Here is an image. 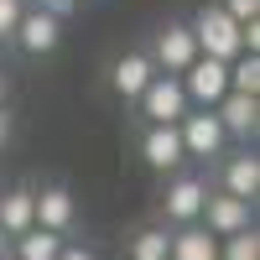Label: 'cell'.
<instances>
[{"mask_svg":"<svg viewBox=\"0 0 260 260\" xmlns=\"http://www.w3.org/2000/svg\"><path fill=\"white\" fill-rule=\"evenodd\" d=\"M6 245H11V240H6V229H0V260H6Z\"/></svg>","mask_w":260,"mask_h":260,"instance_id":"cell-27","label":"cell"},{"mask_svg":"<svg viewBox=\"0 0 260 260\" xmlns=\"http://www.w3.org/2000/svg\"><path fill=\"white\" fill-rule=\"evenodd\" d=\"M37 6H42V11H52V16H73L78 0H37Z\"/></svg>","mask_w":260,"mask_h":260,"instance_id":"cell-23","label":"cell"},{"mask_svg":"<svg viewBox=\"0 0 260 260\" xmlns=\"http://www.w3.org/2000/svg\"><path fill=\"white\" fill-rule=\"evenodd\" d=\"M16 47L26 52V57H42V52H52L57 42H62V16H52V11H21V26H16Z\"/></svg>","mask_w":260,"mask_h":260,"instance_id":"cell-6","label":"cell"},{"mask_svg":"<svg viewBox=\"0 0 260 260\" xmlns=\"http://www.w3.org/2000/svg\"><path fill=\"white\" fill-rule=\"evenodd\" d=\"M224 192H229V198L255 203V192H260V161L250 156V151H240V156L224 161Z\"/></svg>","mask_w":260,"mask_h":260,"instance_id":"cell-14","label":"cell"},{"mask_svg":"<svg viewBox=\"0 0 260 260\" xmlns=\"http://www.w3.org/2000/svg\"><path fill=\"white\" fill-rule=\"evenodd\" d=\"M78 6H83V0H78Z\"/></svg>","mask_w":260,"mask_h":260,"instance_id":"cell-28","label":"cell"},{"mask_svg":"<svg viewBox=\"0 0 260 260\" xmlns=\"http://www.w3.org/2000/svg\"><path fill=\"white\" fill-rule=\"evenodd\" d=\"M219 6H224L234 21H255V16H260V0H219Z\"/></svg>","mask_w":260,"mask_h":260,"instance_id":"cell-21","label":"cell"},{"mask_svg":"<svg viewBox=\"0 0 260 260\" xmlns=\"http://www.w3.org/2000/svg\"><path fill=\"white\" fill-rule=\"evenodd\" d=\"M213 115H219V125H224V136H255L260 130V99L255 94H224L219 104H213Z\"/></svg>","mask_w":260,"mask_h":260,"instance_id":"cell-11","label":"cell"},{"mask_svg":"<svg viewBox=\"0 0 260 260\" xmlns=\"http://www.w3.org/2000/svg\"><path fill=\"white\" fill-rule=\"evenodd\" d=\"M177 136H182V151L187 156H224V125H219V115L213 110H198V115H182L177 120Z\"/></svg>","mask_w":260,"mask_h":260,"instance_id":"cell-5","label":"cell"},{"mask_svg":"<svg viewBox=\"0 0 260 260\" xmlns=\"http://www.w3.org/2000/svg\"><path fill=\"white\" fill-rule=\"evenodd\" d=\"M31 213H37V224H42V229H52V234H68L78 208H73V192L62 187V182H52V187L31 192Z\"/></svg>","mask_w":260,"mask_h":260,"instance_id":"cell-9","label":"cell"},{"mask_svg":"<svg viewBox=\"0 0 260 260\" xmlns=\"http://www.w3.org/2000/svg\"><path fill=\"white\" fill-rule=\"evenodd\" d=\"M0 104H6V68H0Z\"/></svg>","mask_w":260,"mask_h":260,"instance_id":"cell-26","label":"cell"},{"mask_svg":"<svg viewBox=\"0 0 260 260\" xmlns=\"http://www.w3.org/2000/svg\"><path fill=\"white\" fill-rule=\"evenodd\" d=\"M198 224L213 234V240H224V234H240V229H250V203H245V198H229V192H208V198H203V213H198Z\"/></svg>","mask_w":260,"mask_h":260,"instance_id":"cell-7","label":"cell"},{"mask_svg":"<svg viewBox=\"0 0 260 260\" xmlns=\"http://www.w3.org/2000/svg\"><path fill=\"white\" fill-rule=\"evenodd\" d=\"M141 156H146L151 172H172V167H182L187 151H182L177 125H146V136H141Z\"/></svg>","mask_w":260,"mask_h":260,"instance_id":"cell-8","label":"cell"},{"mask_svg":"<svg viewBox=\"0 0 260 260\" xmlns=\"http://www.w3.org/2000/svg\"><path fill=\"white\" fill-rule=\"evenodd\" d=\"M6 141H11V115H6V104H0V151H6Z\"/></svg>","mask_w":260,"mask_h":260,"instance_id":"cell-25","label":"cell"},{"mask_svg":"<svg viewBox=\"0 0 260 260\" xmlns=\"http://www.w3.org/2000/svg\"><path fill=\"white\" fill-rule=\"evenodd\" d=\"M240 52H260V16L240 21Z\"/></svg>","mask_w":260,"mask_h":260,"instance_id":"cell-22","label":"cell"},{"mask_svg":"<svg viewBox=\"0 0 260 260\" xmlns=\"http://www.w3.org/2000/svg\"><path fill=\"white\" fill-rule=\"evenodd\" d=\"M136 104H141V120H146V125H177V120L192 110L187 94H182V78H172V73H156V78L141 89Z\"/></svg>","mask_w":260,"mask_h":260,"instance_id":"cell-2","label":"cell"},{"mask_svg":"<svg viewBox=\"0 0 260 260\" xmlns=\"http://www.w3.org/2000/svg\"><path fill=\"white\" fill-rule=\"evenodd\" d=\"M16 260H57V250L68 245V234H52V229H42V224H31L26 234H16Z\"/></svg>","mask_w":260,"mask_h":260,"instance_id":"cell-16","label":"cell"},{"mask_svg":"<svg viewBox=\"0 0 260 260\" xmlns=\"http://www.w3.org/2000/svg\"><path fill=\"white\" fill-rule=\"evenodd\" d=\"M151 78H156V62H151L146 52H125V57H115V68H110V89L120 99H141V89Z\"/></svg>","mask_w":260,"mask_h":260,"instance_id":"cell-12","label":"cell"},{"mask_svg":"<svg viewBox=\"0 0 260 260\" xmlns=\"http://www.w3.org/2000/svg\"><path fill=\"white\" fill-rule=\"evenodd\" d=\"M167 250H172L167 229H141L136 240H130V260H167Z\"/></svg>","mask_w":260,"mask_h":260,"instance_id":"cell-19","label":"cell"},{"mask_svg":"<svg viewBox=\"0 0 260 260\" xmlns=\"http://www.w3.org/2000/svg\"><path fill=\"white\" fill-rule=\"evenodd\" d=\"M31 224H37V213H31V187H11V192H0V229H6V240L26 234Z\"/></svg>","mask_w":260,"mask_h":260,"instance_id":"cell-15","label":"cell"},{"mask_svg":"<svg viewBox=\"0 0 260 260\" xmlns=\"http://www.w3.org/2000/svg\"><path fill=\"white\" fill-rule=\"evenodd\" d=\"M219 260H260V234H255V224L240 229V234H224V240H219Z\"/></svg>","mask_w":260,"mask_h":260,"instance_id":"cell-18","label":"cell"},{"mask_svg":"<svg viewBox=\"0 0 260 260\" xmlns=\"http://www.w3.org/2000/svg\"><path fill=\"white\" fill-rule=\"evenodd\" d=\"M182 94H187V104H198V110H213V104L229 94V62L198 52L182 68Z\"/></svg>","mask_w":260,"mask_h":260,"instance_id":"cell-3","label":"cell"},{"mask_svg":"<svg viewBox=\"0 0 260 260\" xmlns=\"http://www.w3.org/2000/svg\"><path fill=\"white\" fill-rule=\"evenodd\" d=\"M146 57L156 62V73H172V78H182V68H187L192 57H198V42H192V26H187V21H172V26H161Z\"/></svg>","mask_w":260,"mask_h":260,"instance_id":"cell-4","label":"cell"},{"mask_svg":"<svg viewBox=\"0 0 260 260\" xmlns=\"http://www.w3.org/2000/svg\"><path fill=\"white\" fill-rule=\"evenodd\" d=\"M57 260H94V250H83V245H62Z\"/></svg>","mask_w":260,"mask_h":260,"instance_id":"cell-24","label":"cell"},{"mask_svg":"<svg viewBox=\"0 0 260 260\" xmlns=\"http://www.w3.org/2000/svg\"><path fill=\"white\" fill-rule=\"evenodd\" d=\"M229 89H234V94H255V99H260V52H240V57H229Z\"/></svg>","mask_w":260,"mask_h":260,"instance_id":"cell-17","label":"cell"},{"mask_svg":"<svg viewBox=\"0 0 260 260\" xmlns=\"http://www.w3.org/2000/svg\"><path fill=\"white\" fill-rule=\"evenodd\" d=\"M21 11H26V0H0V42H11V37H16Z\"/></svg>","mask_w":260,"mask_h":260,"instance_id":"cell-20","label":"cell"},{"mask_svg":"<svg viewBox=\"0 0 260 260\" xmlns=\"http://www.w3.org/2000/svg\"><path fill=\"white\" fill-rule=\"evenodd\" d=\"M167 260H219V240H213L203 224H182L177 234H172Z\"/></svg>","mask_w":260,"mask_h":260,"instance_id":"cell-13","label":"cell"},{"mask_svg":"<svg viewBox=\"0 0 260 260\" xmlns=\"http://www.w3.org/2000/svg\"><path fill=\"white\" fill-rule=\"evenodd\" d=\"M187 26H192V42H198L203 57H219V62L240 57V21L224 6H198V16H192Z\"/></svg>","mask_w":260,"mask_h":260,"instance_id":"cell-1","label":"cell"},{"mask_svg":"<svg viewBox=\"0 0 260 260\" xmlns=\"http://www.w3.org/2000/svg\"><path fill=\"white\" fill-rule=\"evenodd\" d=\"M203 198H208V182H203V177H177V182L167 187L161 208H167V219H172V224H198Z\"/></svg>","mask_w":260,"mask_h":260,"instance_id":"cell-10","label":"cell"}]
</instances>
